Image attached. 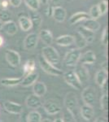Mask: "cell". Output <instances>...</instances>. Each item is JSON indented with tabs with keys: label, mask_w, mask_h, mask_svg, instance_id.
<instances>
[{
	"label": "cell",
	"mask_w": 109,
	"mask_h": 122,
	"mask_svg": "<svg viewBox=\"0 0 109 122\" xmlns=\"http://www.w3.org/2000/svg\"><path fill=\"white\" fill-rule=\"evenodd\" d=\"M22 3V0H9V3L15 7H19Z\"/></svg>",
	"instance_id": "74e56055"
},
{
	"label": "cell",
	"mask_w": 109,
	"mask_h": 122,
	"mask_svg": "<svg viewBox=\"0 0 109 122\" xmlns=\"http://www.w3.org/2000/svg\"><path fill=\"white\" fill-rule=\"evenodd\" d=\"M38 34L35 33H29L26 36L24 41V46L27 51H32L36 48L37 42H38Z\"/></svg>",
	"instance_id": "ba28073f"
},
{
	"label": "cell",
	"mask_w": 109,
	"mask_h": 122,
	"mask_svg": "<svg viewBox=\"0 0 109 122\" xmlns=\"http://www.w3.org/2000/svg\"><path fill=\"white\" fill-rule=\"evenodd\" d=\"M30 20L32 23V27L34 29H37L41 26L42 19L41 15L37 12V11H32L30 13Z\"/></svg>",
	"instance_id": "cb8c5ba5"
},
{
	"label": "cell",
	"mask_w": 109,
	"mask_h": 122,
	"mask_svg": "<svg viewBox=\"0 0 109 122\" xmlns=\"http://www.w3.org/2000/svg\"><path fill=\"white\" fill-rule=\"evenodd\" d=\"M100 107L103 111L107 112L108 109V94H103L100 99Z\"/></svg>",
	"instance_id": "836d02e7"
},
{
	"label": "cell",
	"mask_w": 109,
	"mask_h": 122,
	"mask_svg": "<svg viewBox=\"0 0 109 122\" xmlns=\"http://www.w3.org/2000/svg\"><path fill=\"white\" fill-rule=\"evenodd\" d=\"M106 81H108V72L102 69L99 70L95 75V82L97 85L101 86Z\"/></svg>",
	"instance_id": "83f0119b"
},
{
	"label": "cell",
	"mask_w": 109,
	"mask_h": 122,
	"mask_svg": "<svg viewBox=\"0 0 109 122\" xmlns=\"http://www.w3.org/2000/svg\"><path fill=\"white\" fill-rule=\"evenodd\" d=\"M18 122H28L27 120V115H23L21 116L18 120Z\"/></svg>",
	"instance_id": "b9f144b4"
},
{
	"label": "cell",
	"mask_w": 109,
	"mask_h": 122,
	"mask_svg": "<svg viewBox=\"0 0 109 122\" xmlns=\"http://www.w3.org/2000/svg\"><path fill=\"white\" fill-rule=\"evenodd\" d=\"M6 60H7V63L11 66L16 68L21 64V56L19 55L18 52L15 51L14 50H8L6 51L5 54Z\"/></svg>",
	"instance_id": "9c48e42d"
},
{
	"label": "cell",
	"mask_w": 109,
	"mask_h": 122,
	"mask_svg": "<svg viewBox=\"0 0 109 122\" xmlns=\"http://www.w3.org/2000/svg\"><path fill=\"white\" fill-rule=\"evenodd\" d=\"M104 2H106V3H108V0H103Z\"/></svg>",
	"instance_id": "f907efd6"
},
{
	"label": "cell",
	"mask_w": 109,
	"mask_h": 122,
	"mask_svg": "<svg viewBox=\"0 0 109 122\" xmlns=\"http://www.w3.org/2000/svg\"><path fill=\"white\" fill-rule=\"evenodd\" d=\"M77 33H78L79 34H81V36L86 40L87 44L93 42L94 38H95V34H94V32L84 28L83 26L78 27V29H77Z\"/></svg>",
	"instance_id": "9a60e30c"
},
{
	"label": "cell",
	"mask_w": 109,
	"mask_h": 122,
	"mask_svg": "<svg viewBox=\"0 0 109 122\" xmlns=\"http://www.w3.org/2000/svg\"><path fill=\"white\" fill-rule=\"evenodd\" d=\"M3 29L8 35H15L17 33V31H18L16 24L12 20H10L8 22H6L3 24Z\"/></svg>",
	"instance_id": "7402d4cb"
},
{
	"label": "cell",
	"mask_w": 109,
	"mask_h": 122,
	"mask_svg": "<svg viewBox=\"0 0 109 122\" xmlns=\"http://www.w3.org/2000/svg\"><path fill=\"white\" fill-rule=\"evenodd\" d=\"M82 26L84 27V28L89 29V30L92 31V32H94V33L96 32V31H98L100 28L99 23L96 20H94V19L86 20Z\"/></svg>",
	"instance_id": "603a6c76"
},
{
	"label": "cell",
	"mask_w": 109,
	"mask_h": 122,
	"mask_svg": "<svg viewBox=\"0 0 109 122\" xmlns=\"http://www.w3.org/2000/svg\"><path fill=\"white\" fill-rule=\"evenodd\" d=\"M9 4V1H7V0H3V1L0 2V7H2V9L7 10L8 8Z\"/></svg>",
	"instance_id": "f35d334b"
},
{
	"label": "cell",
	"mask_w": 109,
	"mask_h": 122,
	"mask_svg": "<svg viewBox=\"0 0 109 122\" xmlns=\"http://www.w3.org/2000/svg\"><path fill=\"white\" fill-rule=\"evenodd\" d=\"M51 0H48V2H51Z\"/></svg>",
	"instance_id": "816d5d0a"
},
{
	"label": "cell",
	"mask_w": 109,
	"mask_h": 122,
	"mask_svg": "<svg viewBox=\"0 0 109 122\" xmlns=\"http://www.w3.org/2000/svg\"><path fill=\"white\" fill-rule=\"evenodd\" d=\"M80 112L82 118L86 121H90L94 117V107H91V106L86 105V104H84L83 106H82V107L80 109Z\"/></svg>",
	"instance_id": "2e32d148"
},
{
	"label": "cell",
	"mask_w": 109,
	"mask_h": 122,
	"mask_svg": "<svg viewBox=\"0 0 109 122\" xmlns=\"http://www.w3.org/2000/svg\"><path fill=\"white\" fill-rule=\"evenodd\" d=\"M53 18L55 21L59 23H62L64 22L66 19V15H67V12L66 10H65L64 7H54L52 10V15Z\"/></svg>",
	"instance_id": "7c38bea8"
},
{
	"label": "cell",
	"mask_w": 109,
	"mask_h": 122,
	"mask_svg": "<svg viewBox=\"0 0 109 122\" xmlns=\"http://www.w3.org/2000/svg\"><path fill=\"white\" fill-rule=\"evenodd\" d=\"M38 63L42 69L45 72H47V74H49V75L55 76H59L63 75L62 71L59 69V68H57L55 66L52 65L50 63H48L42 56L38 57Z\"/></svg>",
	"instance_id": "277c9868"
},
{
	"label": "cell",
	"mask_w": 109,
	"mask_h": 122,
	"mask_svg": "<svg viewBox=\"0 0 109 122\" xmlns=\"http://www.w3.org/2000/svg\"><path fill=\"white\" fill-rule=\"evenodd\" d=\"M94 122H108V121L105 117H99L95 119Z\"/></svg>",
	"instance_id": "60d3db41"
},
{
	"label": "cell",
	"mask_w": 109,
	"mask_h": 122,
	"mask_svg": "<svg viewBox=\"0 0 109 122\" xmlns=\"http://www.w3.org/2000/svg\"><path fill=\"white\" fill-rule=\"evenodd\" d=\"M82 98L85 104L93 107L95 104L97 99V93L95 88L91 86H86L82 92Z\"/></svg>",
	"instance_id": "7a4b0ae2"
},
{
	"label": "cell",
	"mask_w": 109,
	"mask_h": 122,
	"mask_svg": "<svg viewBox=\"0 0 109 122\" xmlns=\"http://www.w3.org/2000/svg\"><path fill=\"white\" fill-rule=\"evenodd\" d=\"M101 42L104 45L107 46L108 43V27H105L102 33V38H101Z\"/></svg>",
	"instance_id": "8d00e7d4"
},
{
	"label": "cell",
	"mask_w": 109,
	"mask_h": 122,
	"mask_svg": "<svg viewBox=\"0 0 109 122\" xmlns=\"http://www.w3.org/2000/svg\"><path fill=\"white\" fill-rule=\"evenodd\" d=\"M3 24L2 23L1 21H0V30H1V29H3Z\"/></svg>",
	"instance_id": "681fc988"
},
{
	"label": "cell",
	"mask_w": 109,
	"mask_h": 122,
	"mask_svg": "<svg viewBox=\"0 0 109 122\" xmlns=\"http://www.w3.org/2000/svg\"><path fill=\"white\" fill-rule=\"evenodd\" d=\"M98 8H99V11L100 15L106 14L107 11H108V3L104 2V1L100 2L98 4Z\"/></svg>",
	"instance_id": "d590c367"
},
{
	"label": "cell",
	"mask_w": 109,
	"mask_h": 122,
	"mask_svg": "<svg viewBox=\"0 0 109 122\" xmlns=\"http://www.w3.org/2000/svg\"><path fill=\"white\" fill-rule=\"evenodd\" d=\"M44 108L45 112L49 115H55L60 112L61 107L59 106V104L52 100H47L42 105Z\"/></svg>",
	"instance_id": "8fae6325"
},
{
	"label": "cell",
	"mask_w": 109,
	"mask_h": 122,
	"mask_svg": "<svg viewBox=\"0 0 109 122\" xmlns=\"http://www.w3.org/2000/svg\"><path fill=\"white\" fill-rule=\"evenodd\" d=\"M90 19H94L96 20L100 16V13L98 8V5H94L93 7H91V8L90 10V13H89Z\"/></svg>",
	"instance_id": "e575fe53"
},
{
	"label": "cell",
	"mask_w": 109,
	"mask_h": 122,
	"mask_svg": "<svg viewBox=\"0 0 109 122\" xmlns=\"http://www.w3.org/2000/svg\"><path fill=\"white\" fill-rule=\"evenodd\" d=\"M3 107L6 109V111L11 114L15 115H21L23 112V107L21 104L15 103L11 101H5L3 103Z\"/></svg>",
	"instance_id": "30bf717a"
},
{
	"label": "cell",
	"mask_w": 109,
	"mask_h": 122,
	"mask_svg": "<svg viewBox=\"0 0 109 122\" xmlns=\"http://www.w3.org/2000/svg\"><path fill=\"white\" fill-rule=\"evenodd\" d=\"M100 87H101V89H102L103 93H104V94H108V81H105L104 83L100 86Z\"/></svg>",
	"instance_id": "ab89813d"
},
{
	"label": "cell",
	"mask_w": 109,
	"mask_h": 122,
	"mask_svg": "<svg viewBox=\"0 0 109 122\" xmlns=\"http://www.w3.org/2000/svg\"><path fill=\"white\" fill-rule=\"evenodd\" d=\"M73 38H74V43L76 44L77 49L80 50V49H82L86 46L87 42H86V40H85V39L81 36V34H79L77 32L75 33Z\"/></svg>",
	"instance_id": "f1b7e54d"
},
{
	"label": "cell",
	"mask_w": 109,
	"mask_h": 122,
	"mask_svg": "<svg viewBox=\"0 0 109 122\" xmlns=\"http://www.w3.org/2000/svg\"><path fill=\"white\" fill-rule=\"evenodd\" d=\"M38 79V73L37 72H32L29 75L25 76L22 79L21 85L23 87H29V86H33Z\"/></svg>",
	"instance_id": "e0dca14e"
},
{
	"label": "cell",
	"mask_w": 109,
	"mask_h": 122,
	"mask_svg": "<svg viewBox=\"0 0 109 122\" xmlns=\"http://www.w3.org/2000/svg\"><path fill=\"white\" fill-rule=\"evenodd\" d=\"M63 77L67 84L70 86L71 87L74 88L75 90H80L82 87V85L78 80L76 74L73 71H68V72L63 73Z\"/></svg>",
	"instance_id": "8992f818"
},
{
	"label": "cell",
	"mask_w": 109,
	"mask_h": 122,
	"mask_svg": "<svg viewBox=\"0 0 109 122\" xmlns=\"http://www.w3.org/2000/svg\"><path fill=\"white\" fill-rule=\"evenodd\" d=\"M53 122H63L62 118H57V119H55Z\"/></svg>",
	"instance_id": "7dc6e473"
},
{
	"label": "cell",
	"mask_w": 109,
	"mask_h": 122,
	"mask_svg": "<svg viewBox=\"0 0 109 122\" xmlns=\"http://www.w3.org/2000/svg\"><path fill=\"white\" fill-rule=\"evenodd\" d=\"M62 121L63 122H77L75 115H73L71 112L68 111V110H66L64 112Z\"/></svg>",
	"instance_id": "d6a6232c"
},
{
	"label": "cell",
	"mask_w": 109,
	"mask_h": 122,
	"mask_svg": "<svg viewBox=\"0 0 109 122\" xmlns=\"http://www.w3.org/2000/svg\"><path fill=\"white\" fill-rule=\"evenodd\" d=\"M74 73L76 74L78 80L80 81V82L82 85L86 84V82H88V81L90 80V73L89 71L87 69V68L83 64H79V65H76L74 69Z\"/></svg>",
	"instance_id": "52a82bcc"
},
{
	"label": "cell",
	"mask_w": 109,
	"mask_h": 122,
	"mask_svg": "<svg viewBox=\"0 0 109 122\" xmlns=\"http://www.w3.org/2000/svg\"><path fill=\"white\" fill-rule=\"evenodd\" d=\"M42 56L52 65H57L60 60V57L56 49L51 46H47L42 49Z\"/></svg>",
	"instance_id": "6da1fadb"
},
{
	"label": "cell",
	"mask_w": 109,
	"mask_h": 122,
	"mask_svg": "<svg viewBox=\"0 0 109 122\" xmlns=\"http://www.w3.org/2000/svg\"><path fill=\"white\" fill-rule=\"evenodd\" d=\"M64 104L66 107V110L71 112L73 115H75L78 109V101H77L76 94L74 92L67 93L64 97Z\"/></svg>",
	"instance_id": "3957f363"
},
{
	"label": "cell",
	"mask_w": 109,
	"mask_h": 122,
	"mask_svg": "<svg viewBox=\"0 0 109 122\" xmlns=\"http://www.w3.org/2000/svg\"><path fill=\"white\" fill-rule=\"evenodd\" d=\"M41 122H53V121H51V120L49 119V118H46V119L42 120Z\"/></svg>",
	"instance_id": "f6af8a7d"
},
{
	"label": "cell",
	"mask_w": 109,
	"mask_h": 122,
	"mask_svg": "<svg viewBox=\"0 0 109 122\" xmlns=\"http://www.w3.org/2000/svg\"><path fill=\"white\" fill-rule=\"evenodd\" d=\"M81 51L77 48L69 50L64 56V64L68 67H75L77 65L81 57Z\"/></svg>",
	"instance_id": "5b68a950"
},
{
	"label": "cell",
	"mask_w": 109,
	"mask_h": 122,
	"mask_svg": "<svg viewBox=\"0 0 109 122\" xmlns=\"http://www.w3.org/2000/svg\"><path fill=\"white\" fill-rule=\"evenodd\" d=\"M22 77H11V78H3L1 80V84L7 87L18 86L22 81Z\"/></svg>",
	"instance_id": "d4e9b609"
},
{
	"label": "cell",
	"mask_w": 109,
	"mask_h": 122,
	"mask_svg": "<svg viewBox=\"0 0 109 122\" xmlns=\"http://www.w3.org/2000/svg\"><path fill=\"white\" fill-rule=\"evenodd\" d=\"M36 68V64H35V61L33 60H29L25 62V65L23 67L24 70V76H27L29 74L33 72V71Z\"/></svg>",
	"instance_id": "4316f807"
},
{
	"label": "cell",
	"mask_w": 109,
	"mask_h": 122,
	"mask_svg": "<svg viewBox=\"0 0 109 122\" xmlns=\"http://www.w3.org/2000/svg\"><path fill=\"white\" fill-rule=\"evenodd\" d=\"M102 70H104L105 71V72H108V61H104V63L102 64Z\"/></svg>",
	"instance_id": "7bdbcfd3"
},
{
	"label": "cell",
	"mask_w": 109,
	"mask_h": 122,
	"mask_svg": "<svg viewBox=\"0 0 109 122\" xmlns=\"http://www.w3.org/2000/svg\"><path fill=\"white\" fill-rule=\"evenodd\" d=\"M3 38L0 36V46H3Z\"/></svg>",
	"instance_id": "c3c4849f"
},
{
	"label": "cell",
	"mask_w": 109,
	"mask_h": 122,
	"mask_svg": "<svg viewBox=\"0 0 109 122\" xmlns=\"http://www.w3.org/2000/svg\"><path fill=\"white\" fill-rule=\"evenodd\" d=\"M55 42L59 46H68L74 43V38L72 35H62V36L58 37Z\"/></svg>",
	"instance_id": "44dd1931"
},
{
	"label": "cell",
	"mask_w": 109,
	"mask_h": 122,
	"mask_svg": "<svg viewBox=\"0 0 109 122\" xmlns=\"http://www.w3.org/2000/svg\"><path fill=\"white\" fill-rule=\"evenodd\" d=\"M33 94H35L36 96L38 97H42L45 95V94L47 93V86L45 83L42 81H36L34 84L33 85Z\"/></svg>",
	"instance_id": "ac0fdd59"
},
{
	"label": "cell",
	"mask_w": 109,
	"mask_h": 122,
	"mask_svg": "<svg viewBox=\"0 0 109 122\" xmlns=\"http://www.w3.org/2000/svg\"><path fill=\"white\" fill-rule=\"evenodd\" d=\"M26 106L31 109H37L42 107V103L41 98L38 96H36L35 94H30L27 97L26 101H25Z\"/></svg>",
	"instance_id": "4fadbf2b"
},
{
	"label": "cell",
	"mask_w": 109,
	"mask_h": 122,
	"mask_svg": "<svg viewBox=\"0 0 109 122\" xmlns=\"http://www.w3.org/2000/svg\"><path fill=\"white\" fill-rule=\"evenodd\" d=\"M19 25L21 26V29L25 32H27L29 29H32V23L29 17L27 16H20L19 17Z\"/></svg>",
	"instance_id": "484cf974"
},
{
	"label": "cell",
	"mask_w": 109,
	"mask_h": 122,
	"mask_svg": "<svg viewBox=\"0 0 109 122\" xmlns=\"http://www.w3.org/2000/svg\"><path fill=\"white\" fill-rule=\"evenodd\" d=\"M88 19H90L88 13L85 12V11H79V12L75 13L74 15H73L71 16V18L69 19V24L71 25H73L82 20H86Z\"/></svg>",
	"instance_id": "d6986e66"
},
{
	"label": "cell",
	"mask_w": 109,
	"mask_h": 122,
	"mask_svg": "<svg viewBox=\"0 0 109 122\" xmlns=\"http://www.w3.org/2000/svg\"><path fill=\"white\" fill-rule=\"evenodd\" d=\"M96 61V56L93 51H88L83 55H81L79 62L82 64H93Z\"/></svg>",
	"instance_id": "5bb4252c"
},
{
	"label": "cell",
	"mask_w": 109,
	"mask_h": 122,
	"mask_svg": "<svg viewBox=\"0 0 109 122\" xmlns=\"http://www.w3.org/2000/svg\"><path fill=\"white\" fill-rule=\"evenodd\" d=\"M27 120L28 122H41L42 116L38 112L33 111L27 115Z\"/></svg>",
	"instance_id": "f546056e"
},
{
	"label": "cell",
	"mask_w": 109,
	"mask_h": 122,
	"mask_svg": "<svg viewBox=\"0 0 109 122\" xmlns=\"http://www.w3.org/2000/svg\"><path fill=\"white\" fill-rule=\"evenodd\" d=\"M52 10H53L52 7H48V8H47V11H46V13H47V15H48V16H50V15H52Z\"/></svg>",
	"instance_id": "ee69618b"
},
{
	"label": "cell",
	"mask_w": 109,
	"mask_h": 122,
	"mask_svg": "<svg viewBox=\"0 0 109 122\" xmlns=\"http://www.w3.org/2000/svg\"><path fill=\"white\" fill-rule=\"evenodd\" d=\"M25 3L27 5L28 7H29L32 11H37L40 6L39 0H24Z\"/></svg>",
	"instance_id": "4dcf8cb0"
},
{
	"label": "cell",
	"mask_w": 109,
	"mask_h": 122,
	"mask_svg": "<svg viewBox=\"0 0 109 122\" xmlns=\"http://www.w3.org/2000/svg\"><path fill=\"white\" fill-rule=\"evenodd\" d=\"M38 38L47 46H50L53 42V35L48 29H42L38 34Z\"/></svg>",
	"instance_id": "ffe728a7"
},
{
	"label": "cell",
	"mask_w": 109,
	"mask_h": 122,
	"mask_svg": "<svg viewBox=\"0 0 109 122\" xmlns=\"http://www.w3.org/2000/svg\"><path fill=\"white\" fill-rule=\"evenodd\" d=\"M39 2H41L42 4H45V5H47V4H48V0H39Z\"/></svg>",
	"instance_id": "bcb514c9"
},
{
	"label": "cell",
	"mask_w": 109,
	"mask_h": 122,
	"mask_svg": "<svg viewBox=\"0 0 109 122\" xmlns=\"http://www.w3.org/2000/svg\"><path fill=\"white\" fill-rule=\"evenodd\" d=\"M11 15L7 10L2 9L0 11V21L2 23H6L11 20Z\"/></svg>",
	"instance_id": "1f68e13d"
}]
</instances>
